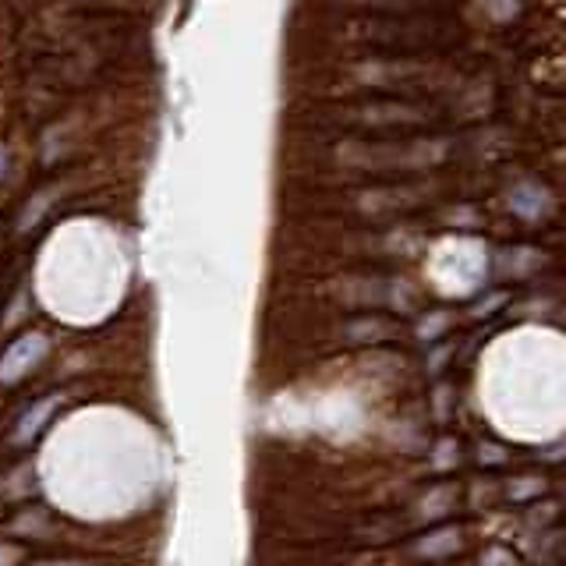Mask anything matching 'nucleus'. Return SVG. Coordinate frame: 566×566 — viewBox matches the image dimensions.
<instances>
[{"label": "nucleus", "mask_w": 566, "mask_h": 566, "mask_svg": "<svg viewBox=\"0 0 566 566\" xmlns=\"http://www.w3.org/2000/svg\"><path fill=\"white\" fill-rule=\"evenodd\" d=\"M50 350V340L40 329L18 333L14 340L0 350V386H18L25 376H32V368H40Z\"/></svg>", "instance_id": "obj_1"}, {"label": "nucleus", "mask_w": 566, "mask_h": 566, "mask_svg": "<svg viewBox=\"0 0 566 566\" xmlns=\"http://www.w3.org/2000/svg\"><path fill=\"white\" fill-rule=\"evenodd\" d=\"M61 403V397L57 394H50V397H43V400H35L29 411L14 421V442L18 447H29V442L43 432V424L50 421V415H53V407Z\"/></svg>", "instance_id": "obj_2"}, {"label": "nucleus", "mask_w": 566, "mask_h": 566, "mask_svg": "<svg viewBox=\"0 0 566 566\" xmlns=\"http://www.w3.org/2000/svg\"><path fill=\"white\" fill-rule=\"evenodd\" d=\"M418 545H421L418 553H421V556H429V559L450 556V553H457V548H460V531H457V527H442V531H436V535L421 538Z\"/></svg>", "instance_id": "obj_3"}, {"label": "nucleus", "mask_w": 566, "mask_h": 566, "mask_svg": "<svg viewBox=\"0 0 566 566\" xmlns=\"http://www.w3.org/2000/svg\"><path fill=\"white\" fill-rule=\"evenodd\" d=\"M538 492H545V482H542V478H521L517 489H510L513 500H527V495H538Z\"/></svg>", "instance_id": "obj_4"}, {"label": "nucleus", "mask_w": 566, "mask_h": 566, "mask_svg": "<svg viewBox=\"0 0 566 566\" xmlns=\"http://www.w3.org/2000/svg\"><path fill=\"white\" fill-rule=\"evenodd\" d=\"M32 566H85V563H75V559H46V563H32Z\"/></svg>", "instance_id": "obj_5"}, {"label": "nucleus", "mask_w": 566, "mask_h": 566, "mask_svg": "<svg viewBox=\"0 0 566 566\" xmlns=\"http://www.w3.org/2000/svg\"><path fill=\"white\" fill-rule=\"evenodd\" d=\"M14 559V548H0V566H8Z\"/></svg>", "instance_id": "obj_6"}]
</instances>
